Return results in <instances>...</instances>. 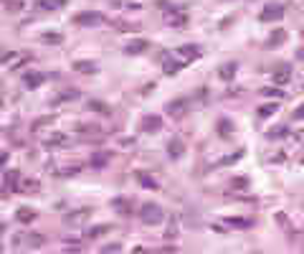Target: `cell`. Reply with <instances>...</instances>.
<instances>
[{"label":"cell","instance_id":"obj_1","mask_svg":"<svg viewBox=\"0 0 304 254\" xmlns=\"http://www.w3.org/2000/svg\"><path fill=\"white\" fill-rule=\"evenodd\" d=\"M162 219H165V214L157 203H144L140 208V221L144 226H157V224H162Z\"/></svg>","mask_w":304,"mask_h":254},{"label":"cell","instance_id":"obj_2","mask_svg":"<svg viewBox=\"0 0 304 254\" xmlns=\"http://www.w3.org/2000/svg\"><path fill=\"white\" fill-rule=\"evenodd\" d=\"M89 219H92V208H76V211H71V214L64 216V226L79 229V226H84Z\"/></svg>","mask_w":304,"mask_h":254},{"label":"cell","instance_id":"obj_3","mask_svg":"<svg viewBox=\"0 0 304 254\" xmlns=\"http://www.w3.org/2000/svg\"><path fill=\"white\" fill-rule=\"evenodd\" d=\"M162 18H165V23L167 26H173V28H183L185 23H188V16H185V10H180V8H165V13H162Z\"/></svg>","mask_w":304,"mask_h":254},{"label":"cell","instance_id":"obj_4","mask_svg":"<svg viewBox=\"0 0 304 254\" xmlns=\"http://www.w3.org/2000/svg\"><path fill=\"white\" fill-rule=\"evenodd\" d=\"M74 23H76V26H84V28H92V26L104 23V16L96 13V10H84V13L74 16Z\"/></svg>","mask_w":304,"mask_h":254},{"label":"cell","instance_id":"obj_5","mask_svg":"<svg viewBox=\"0 0 304 254\" xmlns=\"http://www.w3.org/2000/svg\"><path fill=\"white\" fill-rule=\"evenodd\" d=\"M281 18H284V5H279V3H269L261 13H258L261 23H274V20H281Z\"/></svg>","mask_w":304,"mask_h":254},{"label":"cell","instance_id":"obj_6","mask_svg":"<svg viewBox=\"0 0 304 254\" xmlns=\"http://www.w3.org/2000/svg\"><path fill=\"white\" fill-rule=\"evenodd\" d=\"M188 109H190V99L183 97V99H173V102H167L165 112L170 115V117H175V119H180V117L188 115Z\"/></svg>","mask_w":304,"mask_h":254},{"label":"cell","instance_id":"obj_7","mask_svg":"<svg viewBox=\"0 0 304 254\" xmlns=\"http://www.w3.org/2000/svg\"><path fill=\"white\" fill-rule=\"evenodd\" d=\"M16 244L18 247H31V249H41L43 244H46V239H43L41 234H36V231H31V234H20V237H16Z\"/></svg>","mask_w":304,"mask_h":254},{"label":"cell","instance_id":"obj_8","mask_svg":"<svg viewBox=\"0 0 304 254\" xmlns=\"http://www.w3.org/2000/svg\"><path fill=\"white\" fill-rule=\"evenodd\" d=\"M198 56H200V49L193 46V43H185V46H180V49L175 51V59H177V61H183V64L195 61Z\"/></svg>","mask_w":304,"mask_h":254},{"label":"cell","instance_id":"obj_9","mask_svg":"<svg viewBox=\"0 0 304 254\" xmlns=\"http://www.w3.org/2000/svg\"><path fill=\"white\" fill-rule=\"evenodd\" d=\"M28 59L31 56H28V53H23V51H10L8 56H3V64L10 66V69H18V66H23Z\"/></svg>","mask_w":304,"mask_h":254},{"label":"cell","instance_id":"obj_10","mask_svg":"<svg viewBox=\"0 0 304 254\" xmlns=\"http://www.w3.org/2000/svg\"><path fill=\"white\" fill-rule=\"evenodd\" d=\"M142 132H160L162 130V117H157V115H147L142 119Z\"/></svg>","mask_w":304,"mask_h":254},{"label":"cell","instance_id":"obj_11","mask_svg":"<svg viewBox=\"0 0 304 254\" xmlns=\"http://www.w3.org/2000/svg\"><path fill=\"white\" fill-rule=\"evenodd\" d=\"M147 49H150V43L144 41V38H134V41H129L127 46H125V53H127V56H137V53L147 51Z\"/></svg>","mask_w":304,"mask_h":254},{"label":"cell","instance_id":"obj_12","mask_svg":"<svg viewBox=\"0 0 304 254\" xmlns=\"http://www.w3.org/2000/svg\"><path fill=\"white\" fill-rule=\"evenodd\" d=\"M183 152H185L183 140H180V137H173L170 145H167V155H170L173 160H177V158H183Z\"/></svg>","mask_w":304,"mask_h":254},{"label":"cell","instance_id":"obj_13","mask_svg":"<svg viewBox=\"0 0 304 254\" xmlns=\"http://www.w3.org/2000/svg\"><path fill=\"white\" fill-rule=\"evenodd\" d=\"M43 145H46V148H61V145H69V135H64V132H53L51 137L43 140Z\"/></svg>","mask_w":304,"mask_h":254},{"label":"cell","instance_id":"obj_14","mask_svg":"<svg viewBox=\"0 0 304 254\" xmlns=\"http://www.w3.org/2000/svg\"><path fill=\"white\" fill-rule=\"evenodd\" d=\"M43 82H46V76L38 74V71H28V74L23 76V84L28 86V89H36V86H41Z\"/></svg>","mask_w":304,"mask_h":254},{"label":"cell","instance_id":"obj_15","mask_svg":"<svg viewBox=\"0 0 304 254\" xmlns=\"http://www.w3.org/2000/svg\"><path fill=\"white\" fill-rule=\"evenodd\" d=\"M18 191H20V193H38V191H41V181H36V178H26V181H20V183H18Z\"/></svg>","mask_w":304,"mask_h":254},{"label":"cell","instance_id":"obj_16","mask_svg":"<svg viewBox=\"0 0 304 254\" xmlns=\"http://www.w3.org/2000/svg\"><path fill=\"white\" fill-rule=\"evenodd\" d=\"M36 211H33V208H28V206H20L18 208V214H16V219H18V221L20 224H31V221H36Z\"/></svg>","mask_w":304,"mask_h":254},{"label":"cell","instance_id":"obj_17","mask_svg":"<svg viewBox=\"0 0 304 254\" xmlns=\"http://www.w3.org/2000/svg\"><path fill=\"white\" fill-rule=\"evenodd\" d=\"M69 0H38L36 3V8L38 10H61Z\"/></svg>","mask_w":304,"mask_h":254},{"label":"cell","instance_id":"obj_18","mask_svg":"<svg viewBox=\"0 0 304 254\" xmlns=\"http://www.w3.org/2000/svg\"><path fill=\"white\" fill-rule=\"evenodd\" d=\"M236 69H239V66H236V61H228V64H223L221 69H218V76L223 82H231L233 76H236Z\"/></svg>","mask_w":304,"mask_h":254},{"label":"cell","instance_id":"obj_19","mask_svg":"<svg viewBox=\"0 0 304 254\" xmlns=\"http://www.w3.org/2000/svg\"><path fill=\"white\" fill-rule=\"evenodd\" d=\"M114 229L112 224H99V226H92L86 231V239H99V237H104V234H109V231Z\"/></svg>","mask_w":304,"mask_h":254},{"label":"cell","instance_id":"obj_20","mask_svg":"<svg viewBox=\"0 0 304 254\" xmlns=\"http://www.w3.org/2000/svg\"><path fill=\"white\" fill-rule=\"evenodd\" d=\"M112 206H114L122 216H132V203L125 201V198H114V201H112Z\"/></svg>","mask_w":304,"mask_h":254},{"label":"cell","instance_id":"obj_21","mask_svg":"<svg viewBox=\"0 0 304 254\" xmlns=\"http://www.w3.org/2000/svg\"><path fill=\"white\" fill-rule=\"evenodd\" d=\"M289 79H291V71H289V66H287V64H284V66H279V69L274 71V82H276V84H287Z\"/></svg>","mask_w":304,"mask_h":254},{"label":"cell","instance_id":"obj_22","mask_svg":"<svg viewBox=\"0 0 304 254\" xmlns=\"http://www.w3.org/2000/svg\"><path fill=\"white\" fill-rule=\"evenodd\" d=\"M74 69L81 71V74H96V64L94 61H76Z\"/></svg>","mask_w":304,"mask_h":254},{"label":"cell","instance_id":"obj_23","mask_svg":"<svg viewBox=\"0 0 304 254\" xmlns=\"http://www.w3.org/2000/svg\"><path fill=\"white\" fill-rule=\"evenodd\" d=\"M183 66H185V64H183V61H177V59H175V61H173V59H165V74H167V76H173V74H177L180 69H183Z\"/></svg>","mask_w":304,"mask_h":254},{"label":"cell","instance_id":"obj_24","mask_svg":"<svg viewBox=\"0 0 304 254\" xmlns=\"http://www.w3.org/2000/svg\"><path fill=\"white\" fill-rule=\"evenodd\" d=\"M279 112V104L274 102V104H261L258 107V117L261 119H266V117H272V115H276Z\"/></svg>","mask_w":304,"mask_h":254},{"label":"cell","instance_id":"obj_25","mask_svg":"<svg viewBox=\"0 0 304 254\" xmlns=\"http://www.w3.org/2000/svg\"><path fill=\"white\" fill-rule=\"evenodd\" d=\"M218 135H221L223 140H228V137L233 135V125L228 122V119H221V122H218Z\"/></svg>","mask_w":304,"mask_h":254},{"label":"cell","instance_id":"obj_26","mask_svg":"<svg viewBox=\"0 0 304 254\" xmlns=\"http://www.w3.org/2000/svg\"><path fill=\"white\" fill-rule=\"evenodd\" d=\"M74 99H79V89H66L64 94H59L53 99L56 104H61V102H74Z\"/></svg>","mask_w":304,"mask_h":254},{"label":"cell","instance_id":"obj_27","mask_svg":"<svg viewBox=\"0 0 304 254\" xmlns=\"http://www.w3.org/2000/svg\"><path fill=\"white\" fill-rule=\"evenodd\" d=\"M287 135H289V130H287L284 125H281V127H272V130L266 132L269 140H281V137H287Z\"/></svg>","mask_w":304,"mask_h":254},{"label":"cell","instance_id":"obj_28","mask_svg":"<svg viewBox=\"0 0 304 254\" xmlns=\"http://www.w3.org/2000/svg\"><path fill=\"white\" fill-rule=\"evenodd\" d=\"M112 5H114V8H125V10H142V5L134 3V0H114Z\"/></svg>","mask_w":304,"mask_h":254},{"label":"cell","instance_id":"obj_29","mask_svg":"<svg viewBox=\"0 0 304 254\" xmlns=\"http://www.w3.org/2000/svg\"><path fill=\"white\" fill-rule=\"evenodd\" d=\"M89 109H94V112H99V115H112V109H109L104 102H96V99L89 102Z\"/></svg>","mask_w":304,"mask_h":254},{"label":"cell","instance_id":"obj_30","mask_svg":"<svg viewBox=\"0 0 304 254\" xmlns=\"http://www.w3.org/2000/svg\"><path fill=\"white\" fill-rule=\"evenodd\" d=\"M284 41H287V33L279 28L276 33H272V38H269L266 43H269V46H279V43H284Z\"/></svg>","mask_w":304,"mask_h":254},{"label":"cell","instance_id":"obj_31","mask_svg":"<svg viewBox=\"0 0 304 254\" xmlns=\"http://www.w3.org/2000/svg\"><path fill=\"white\" fill-rule=\"evenodd\" d=\"M226 224L233 226V229H249V226H251L249 219H226Z\"/></svg>","mask_w":304,"mask_h":254},{"label":"cell","instance_id":"obj_32","mask_svg":"<svg viewBox=\"0 0 304 254\" xmlns=\"http://www.w3.org/2000/svg\"><path fill=\"white\" fill-rule=\"evenodd\" d=\"M41 41L43 43H64V36H61V33H43V36H41Z\"/></svg>","mask_w":304,"mask_h":254},{"label":"cell","instance_id":"obj_33","mask_svg":"<svg viewBox=\"0 0 304 254\" xmlns=\"http://www.w3.org/2000/svg\"><path fill=\"white\" fill-rule=\"evenodd\" d=\"M137 181L144 186V188H157V181H155V178H150V175H144L142 170L137 173Z\"/></svg>","mask_w":304,"mask_h":254},{"label":"cell","instance_id":"obj_34","mask_svg":"<svg viewBox=\"0 0 304 254\" xmlns=\"http://www.w3.org/2000/svg\"><path fill=\"white\" fill-rule=\"evenodd\" d=\"M5 183L10 186V191L18 188V170H8V173H5Z\"/></svg>","mask_w":304,"mask_h":254},{"label":"cell","instance_id":"obj_35","mask_svg":"<svg viewBox=\"0 0 304 254\" xmlns=\"http://www.w3.org/2000/svg\"><path fill=\"white\" fill-rule=\"evenodd\" d=\"M261 94H264V97H274V99H281V97H284V92H281V89H274V86H264Z\"/></svg>","mask_w":304,"mask_h":254},{"label":"cell","instance_id":"obj_36","mask_svg":"<svg viewBox=\"0 0 304 254\" xmlns=\"http://www.w3.org/2000/svg\"><path fill=\"white\" fill-rule=\"evenodd\" d=\"M246 186H249V178H243V175H241V178H236V181H231V188L233 191H243Z\"/></svg>","mask_w":304,"mask_h":254},{"label":"cell","instance_id":"obj_37","mask_svg":"<svg viewBox=\"0 0 304 254\" xmlns=\"http://www.w3.org/2000/svg\"><path fill=\"white\" fill-rule=\"evenodd\" d=\"M5 8L10 13H18V10H23V3H20V0H5Z\"/></svg>","mask_w":304,"mask_h":254},{"label":"cell","instance_id":"obj_38","mask_svg":"<svg viewBox=\"0 0 304 254\" xmlns=\"http://www.w3.org/2000/svg\"><path fill=\"white\" fill-rule=\"evenodd\" d=\"M109 160V152H99V155H94L92 158V165H96V168H101V165H104Z\"/></svg>","mask_w":304,"mask_h":254},{"label":"cell","instance_id":"obj_39","mask_svg":"<svg viewBox=\"0 0 304 254\" xmlns=\"http://www.w3.org/2000/svg\"><path fill=\"white\" fill-rule=\"evenodd\" d=\"M243 158V150H239V152H233V155H228V158H223L221 160V165H231V163H236V160H241Z\"/></svg>","mask_w":304,"mask_h":254},{"label":"cell","instance_id":"obj_40","mask_svg":"<svg viewBox=\"0 0 304 254\" xmlns=\"http://www.w3.org/2000/svg\"><path fill=\"white\" fill-rule=\"evenodd\" d=\"M79 173V165H74V168H64L59 175H64V178H69V175H76Z\"/></svg>","mask_w":304,"mask_h":254},{"label":"cell","instance_id":"obj_41","mask_svg":"<svg viewBox=\"0 0 304 254\" xmlns=\"http://www.w3.org/2000/svg\"><path fill=\"white\" fill-rule=\"evenodd\" d=\"M291 115H294V122H299V119H304V104H299L297 109H294V112H291Z\"/></svg>","mask_w":304,"mask_h":254},{"label":"cell","instance_id":"obj_42","mask_svg":"<svg viewBox=\"0 0 304 254\" xmlns=\"http://www.w3.org/2000/svg\"><path fill=\"white\" fill-rule=\"evenodd\" d=\"M101 252H122V244H104V247H101Z\"/></svg>","mask_w":304,"mask_h":254},{"label":"cell","instance_id":"obj_43","mask_svg":"<svg viewBox=\"0 0 304 254\" xmlns=\"http://www.w3.org/2000/svg\"><path fill=\"white\" fill-rule=\"evenodd\" d=\"M175 234H177V229H175V224H173V226H170V229H167V237H170V239H173V237H175Z\"/></svg>","mask_w":304,"mask_h":254},{"label":"cell","instance_id":"obj_44","mask_svg":"<svg viewBox=\"0 0 304 254\" xmlns=\"http://www.w3.org/2000/svg\"><path fill=\"white\" fill-rule=\"evenodd\" d=\"M5 158H8V152H0V165L5 163Z\"/></svg>","mask_w":304,"mask_h":254},{"label":"cell","instance_id":"obj_45","mask_svg":"<svg viewBox=\"0 0 304 254\" xmlns=\"http://www.w3.org/2000/svg\"><path fill=\"white\" fill-rule=\"evenodd\" d=\"M299 140H302V142H304V130H302V135H299Z\"/></svg>","mask_w":304,"mask_h":254},{"label":"cell","instance_id":"obj_46","mask_svg":"<svg viewBox=\"0 0 304 254\" xmlns=\"http://www.w3.org/2000/svg\"><path fill=\"white\" fill-rule=\"evenodd\" d=\"M3 231H5V226H3V224H0V234H3Z\"/></svg>","mask_w":304,"mask_h":254},{"label":"cell","instance_id":"obj_47","mask_svg":"<svg viewBox=\"0 0 304 254\" xmlns=\"http://www.w3.org/2000/svg\"><path fill=\"white\" fill-rule=\"evenodd\" d=\"M0 107H3V97H0Z\"/></svg>","mask_w":304,"mask_h":254},{"label":"cell","instance_id":"obj_48","mask_svg":"<svg viewBox=\"0 0 304 254\" xmlns=\"http://www.w3.org/2000/svg\"><path fill=\"white\" fill-rule=\"evenodd\" d=\"M0 252H3V244H0Z\"/></svg>","mask_w":304,"mask_h":254},{"label":"cell","instance_id":"obj_49","mask_svg":"<svg viewBox=\"0 0 304 254\" xmlns=\"http://www.w3.org/2000/svg\"><path fill=\"white\" fill-rule=\"evenodd\" d=\"M302 38H304V31H302Z\"/></svg>","mask_w":304,"mask_h":254}]
</instances>
